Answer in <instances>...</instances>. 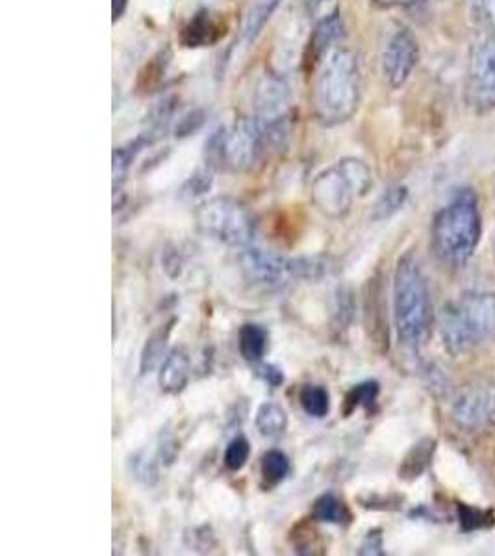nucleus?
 Masks as SVG:
<instances>
[{
  "label": "nucleus",
  "instance_id": "f3484780",
  "mask_svg": "<svg viewBox=\"0 0 495 556\" xmlns=\"http://www.w3.org/2000/svg\"><path fill=\"white\" fill-rule=\"evenodd\" d=\"M267 340H269V336H267V330L264 327L254 325V323H245L240 329V336H238V345H240L243 361H248L253 366L264 361Z\"/></svg>",
  "mask_w": 495,
  "mask_h": 556
},
{
  "label": "nucleus",
  "instance_id": "bb28decb",
  "mask_svg": "<svg viewBox=\"0 0 495 556\" xmlns=\"http://www.w3.org/2000/svg\"><path fill=\"white\" fill-rule=\"evenodd\" d=\"M432 445H434V443L429 442V440L418 443V445L410 451V455L403 462V468L399 469V477H403V479H416V477H419V473L426 469L427 462L431 458Z\"/></svg>",
  "mask_w": 495,
  "mask_h": 556
},
{
  "label": "nucleus",
  "instance_id": "7c9ffc66",
  "mask_svg": "<svg viewBox=\"0 0 495 556\" xmlns=\"http://www.w3.org/2000/svg\"><path fill=\"white\" fill-rule=\"evenodd\" d=\"M460 521L466 531H477V529H483V527L494 523V516L483 513V510H477V508L460 506Z\"/></svg>",
  "mask_w": 495,
  "mask_h": 556
},
{
  "label": "nucleus",
  "instance_id": "4468645a",
  "mask_svg": "<svg viewBox=\"0 0 495 556\" xmlns=\"http://www.w3.org/2000/svg\"><path fill=\"white\" fill-rule=\"evenodd\" d=\"M190 356L182 349H175L160 364L158 386L167 395H177L190 382Z\"/></svg>",
  "mask_w": 495,
  "mask_h": 556
},
{
  "label": "nucleus",
  "instance_id": "4be33fe9",
  "mask_svg": "<svg viewBox=\"0 0 495 556\" xmlns=\"http://www.w3.org/2000/svg\"><path fill=\"white\" fill-rule=\"evenodd\" d=\"M299 403L303 406V410L312 417L329 416L330 412V395L327 388L319 384H306L301 388L299 392Z\"/></svg>",
  "mask_w": 495,
  "mask_h": 556
},
{
  "label": "nucleus",
  "instance_id": "c9c22d12",
  "mask_svg": "<svg viewBox=\"0 0 495 556\" xmlns=\"http://www.w3.org/2000/svg\"><path fill=\"white\" fill-rule=\"evenodd\" d=\"M204 115L201 112H191L185 115L177 127V138H188L193 132H198L203 127Z\"/></svg>",
  "mask_w": 495,
  "mask_h": 556
},
{
  "label": "nucleus",
  "instance_id": "6ab92c4d",
  "mask_svg": "<svg viewBox=\"0 0 495 556\" xmlns=\"http://www.w3.org/2000/svg\"><path fill=\"white\" fill-rule=\"evenodd\" d=\"M173 325H175V319L164 325V327H160L158 330H154L153 334L147 338L145 345L141 349V375L153 371L154 367L164 362L165 345H167V340H169V334H172Z\"/></svg>",
  "mask_w": 495,
  "mask_h": 556
},
{
  "label": "nucleus",
  "instance_id": "aec40b11",
  "mask_svg": "<svg viewBox=\"0 0 495 556\" xmlns=\"http://www.w3.org/2000/svg\"><path fill=\"white\" fill-rule=\"evenodd\" d=\"M312 518L319 523L345 525L351 521L350 508L334 493H323L312 505Z\"/></svg>",
  "mask_w": 495,
  "mask_h": 556
},
{
  "label": "nucleus",
  "instance_id": "f03ea898",
  "mask_svg": "<svg viewBox=\"0 0 495 556\" xmlns=\"http://www.w3.org/2000/svg\"><path fill=\"white\" fill-rule=\"evenodd\" d=\"M481 235L483 222L479 201L473 191L464 190L434 215L431 228L432 251L445 266L462 267L475 253Z\"/></svg>",
  "mask_w": 495,
  "mask_h": 556
},
{
  "label": "nucleus",
  "instance_id": "dca6fc26",
  "mask_svg": "<svg viewBox=\"0 0 495 556\" xmlns=\"http://www.w3.org/2000/svg\"><path fill=\"white\" fill-rule=\"evenodd\" d=\"M279 4L280 0H253V4L249 7L248 15L243 20L242 36H240L245 47L253 45L256 38L261 36L264 26L269 23Z\"/></svg>",
  "mask_w": 495,
  "mask_h": 556
},
{
  "label": "nucleus",
  "instance_id": "473e14b6",
  "mask_svg": "<svg viewBox=\"0 0 495 556\" xmlns=\"http://www.w3.org/2000/svg\"><path fill=\"white\" fill-rule=\"evenodd\" d=\"M254 374L258 379L264 380L266 384L271 388H279L284 382V374L280 367L274 366V364H266V362H258L254 364Z\"/></svg>",
  "mask_w": 495,
  "mask_h": 556
},
{
  "label": "nucleus",
  "instance_id": "c85d7f7f",
  "mask_svg": "<svg viewBox=\"0 0 495 556\" xmlns=\"http://www.w3.org/2000/svg\"><path fill=\"white\" fill-rule=\"evenodd\" d=\"M249 456H251V443H249L248 438L245 437H236L232 442L227 445V451H225V466L230 469V471H242L245 468V464L249 462Z\"/></svg>",
  "mask_w": 495,
  "mask_h": 556
},
{
  "label": "nucleus",
  "instance_id": "6e6552de",
  "mask_svg": "<svg viewBox=\"0 0 495 556\" xmlns=\"http://www.w3.org/2000/svg\"><path fill=\"white\" fill-rule=\"evenodd\" d=\"M216 156L221 169L236 173L253 172L266 154V136L254 117H240L230 127L214 130Z\"/></svg>",
  "mask_w": 495,
  "mask_h": 556
},
{
  "label": "nucleus",
  "instance_id": "72a5a7b5",
  "mask_svg": "<svg viewBox=\"0 0 495 556\" xmlns=\"http://www.w3.org/2000/svg\"><path fill=\"white\" fill-rule=\"evenodd\" d=\"M479 23L495 28V0H470Z\"/></svg>",
  "mask_w": 495,
  "mask_h": 556
},
{
  "label": "nucleus",
  "instance_id": "5701e85b",
  "mask_svg": "<svg viewBox=\"0 0 495 556\" xmlns=\"http://www.w3.org/2000/svg\"><path fill=\"white\" fill-rule=\"evenodd\" d=\"M128 471L134 481L147 488H153L160 479L158 462L147 455L145 451H138L128 458Z\"/></svg>",
  "mask_w": 495,
  "mask_h": 556
},
{
  "label": "nucleus",
  "instance_id": "f257e3e1",
  "mask_svg": "<svg viewBox=\"0 0 495 556\" xmlns=\"http://www.w3.org/2000/svg\"><path fill=\"white\" fill-rule=\"evenodd\" d=\"M363 99V71L355 52L338 47L319 62L312 86V110L323 127L343 125Z\"/></svg>",
  "mask_w": 495,
  "mask_h": 556
},
{
  "label": "nucleus",
  "instance_id": "e433bc0d",
  "mask_svg": "<svg viewBox=\"0 0 495 556\" xmlns=\"http://www.w3.org/2000/svg\"><path fill=\"white\" fill-rule=\"evenodd\" d=\"M358 555H384V551H382L381 531L368 532V536H366L363 545H360Z\"/></svg>",
  "mask_w": 495,
  "mask_h": 556
},
{
  "label": "nucleus",
  "instance_id": "0eeeda50",
  "mask_svg": "<svg viewBox=\"0 0 495 556\" xmlns=\"http://www.w3.org/2000/svg\"><path fill=\"white\" fill-rule=\"evenodd\" d=\"M253 104V117L266 136L269 151H284L290 141L292 119V96L287 80L277 73L262 76L254 89Z\"/></svg>",
  "mask_w": 495,
  "mask_h": 556
},
{
  "label": "nucleus",
  "instance_id": "412c9836",
  "mask_svg": "<svg viewBox=\"0 0 495 556\" xmlns=\"http://www.w3.org/2000/svg\"><path fill=\"white\" fill-rule=\"evenodd\" d=\"M332 267H330L329 256H299L290 258V275L297 280L306 282H318L321 278L329 277Z\"/></svg>",
  "mask_w": 495,
  "mask_h": 556
},
{
  "label": "nucleus",
  "instance_id": "423d86ee",
  "mask_svg": "<svg viewBox=\"0 0 495 556\" xmlns=\"http://www.w3.org/2000/svg\"><path fill=\"white\" fill-rule=\"evenodd\" d=\"M195 225L201 235L236 249L253 245L256 236L253 212L232 197H214L199 204Z\"/></svg>",
  "mask_w": 495,
  "mask_h": 556
},
{
  "label": "nucleus",
  "instance_id": "c756f323",
  "mask_svg": "<svg viewBox=\"0 0 495 556\" xmlns=\"http://www.w3.org/2000/svg\"><path fill=\"white\" fill-rule=\"evenodd\" d=\"M353 295L347 288H338L334 295V325L337 329H347L351 319H353Z\"/></svg>",
  "mask_w": 495,
  "mask_h": 556
},
{
  "label": "nucleus",
  "instance_id": "2f4dec72",
  "mask_svg": "<svg viewBox=\"0 0 495 556\" xmlns=\"http://www.w3.org/2000/svg\"><path fill=\"white\" fill-rule=\"evenodd\" d=\"M158 456L160 462L164 466H172L173 462L177 460L178 456V442L177 438L169 430H162L160 434L158 443Z\"/></svg>",
  "mask_w": 495,
  "mask_h": 556
},
{
  "label": "nucleus",
  "instance_id": "ea45409f",
  "mask_svg": "<svg viewBox=\"0 0 495 556\" xmlns=\"http://www.w3.org/2000/svg\"><path fill=\"white\" fill-rule=\"evenodd\" d=\"M128 0H112V15H114V23L122 20L123 13L127 12Z\"/></svg>",
  "mask_w": 495,
  "mask_h": 556
},
{
  "label": "nucleus",
  "instance_id": "a878e982",
  "mask_svg": "<svg viewBox=\"0 0 495 556\" xmlns=\"http://www.w3.org/2000/svg\"><path fill=\"white\" fill-rule=\"evenodd\" d=\"M379 392H381V388H379V382H375V380H368V382L355 386V388L345 395V414L350 416L351 412L356 410V408L371 410L375 403H377Z\"/></svg>",
  "mask_w": 495,
  "mask_h": 556
},
{
  "label": "nucleus",
  "instance_id": "f704fd0d",
  "mask_svg": "<svg viewBox=\"0 0 495 556\" xmlns=\"http://www.w3.org/2000/svg\"><path fill=\"white\" fill-rule=\"evenodd\" d=\"M162 266H164L167 277L178 278L185 271V258H182V254L178 253L177 249H169L164 253Z\"/></svg>",
  "mask_w": 495,
  "mask_h": 556
},
{
  "label": "nucleus",
  "instance_id": "a19ab883",
  "mask_svg": "<svg viewBox=\"0 0 495 556\" xmlns=\"http://www.w3.org/2000/svg\"><path fill=\"white\" fill-rule=\"evenodd\" d=\"M316 2H327V0H316Z\"/></svg>",
  "mask_w": 495,
  "mask_h": 556
},
{
  "label": "nucleus",
  "instance_id": "7ed1b4c3",
  "mask_svg": "<svg viewBox=\"0 0 495 556\" xmlns=\"http://www.w3.org/2000/svg\"><path fill=\"white\" fill-rule=\"evenodd\" d=\"M394 319L401 345L407 349L416 351L431 334V291L414 254H405L395 267Z\"/></svg>",
  "mask_w": 495,
  "mask_h": 556
},
{
  "label": "nucleus",
  "instance_id": "2eb2a0df",
  "mask_svg": "<svg viewBox=\"0 0 495 556\" xmlns=\"http://www.w3.org/2000/svg\"><path fill=\"white\" fill-rule=\"evenodd\" d=\"M343 20L340 13L332 12L319 21L310 38V62H321L330 51H334V45L343 38Z\"/></svg>",
  "mask_w": 495,
  "mask_h": 556
},
{
  "label": "nucleus",
  "instance_id": "4c0bfd02",
  "mask_svg": "<svg viewBox=\"0 0 495 556\" xmlns=\"http://www.w3.org/2000/svg\"><path fill=\"white\" fill-rule=\"evenodd\" d=\"M186 536L193 538V542H191V549L203 551V544L208 545V549H212L214 545H216V540H214V534L210 531L208 527H199V529H193V534H186Z\"/></svg>",
  "mask_w": 495,
  "mask_h": 556
},
{
  "label": "nucleus",
  "instance_id": "20e7f679",
  "mask_svg": "<svg viewBox=\"0 0 495 556\" xmlns=\"http://www.w3.org/2000/svg\"><path fill=\"white\" fill-rule=\"evenodd\" d=\"M440 336L452 356H466L495 340V293L473 291L444 306Z\"/></svg>",
  "mask_w": 495,
  "mask_h": 556
},
{
  "label": "nucleus",
  "instance_id": "a211bd4d",
  "mask_svg": "<svg viewBox=\"0 0 495 556\" xmlns=\"http://www.w3.org/2000/svg\"><path fill=\"white\" fill-rule=\"evenodd\" d=\"M288 414L282 406L277 403H262L256 410L254 425L264 438H280L288 430Z\"/></svg>",
  "mask_w": 495,
  "mask_h": 556
},
{
  "label": "nucleus",
  "instance_id": "b1692460",
  "mask_svg": "<svg viewBox=\"0 0 495 556\" xmlns=\"http://www.w3.org/2000/svg\"><path fill=\"white\" fill-rule=\"evenodd\" d=\"M290 458L280 450H269L262 456V477L269 486H277L290 473Z\"/></svg>",
  "mask_w": 495,
  "mask_h": 556
},
{
  "label": "nucleus",
  "instance_id": "cd10ccee",
  "mask_svg": "<svg viewBox=\"0 0 495 556\" xmlns=\"http://www.w3.org/2000/svg\"><path fill=\"white\" fill-rule=\"evenodd\" d=\"M212 186H214L212 169L206 167V172L193 173V175L182 184V188L178 191V197H180L182 201H195V199H201V197L206 195V193L212 190Z\"/></svg>",
  "mask_w": 495,
  "mask_h": 556
},
{
  "label": "nucleus",
  "instance_id": "f8f14e48",
  "mask_svg": "<svg viewBox=\"0 0 495 556\" xmlns=\"http://www.w3.org/2000/svg\"><path fill=\"white\" fill-rule=\"evenodd\" d=\"M419 62L418 39L408 28H401L388 39L382 52V76L390 88L405 86Z\"/></svg>",
  "mask_w": 495,
  "mask_h": 556
},
{
  "label": "nucleus",
  "instance_id": "58836bf2",
  "mask_svg": "<svg viewBox=\"0 0 495 556\" xmlns=\"http://www.w3.org/2000/svg\"><path fill=\"white\" fill-rule=\"evenodd\" d=\"M373 2L381 8H408L416 7L421 0H373Z\"/></svg>",
  "mask_w": 495,
  "mask_h": 556
},
{
  "label": "nucleus",
  "instance_id": "9d476101",
  "mask_svg": "<svg viewBox=\"0 0 495 556\" xmlns=\"http://www.w3.org/2000/svg\"><path fill=\"white\" fill-rule=\"evenodd\" d=\"M452 419L468 434H481L495 427V384L492 380L475 379L460 386L453 397Z\"/></svg>",
  "mask_w": 495,
  "mask_h": 556
},
{
  "label": "nucleus",
  "instance_id": "1a4fd4ad",
  "mask_svg": "<svg viewBox=\"0 0 495 556\" xmlns=\"http://www.w3.org/2000/svg\"><path fill=\"white\" fill-rule=\"evenodd\" d=\"M466 102L475 114L495 108V30H483L471 45Z\"/></svg>",
  "mask_w": 495,
  "mask_h": 556
},
{
  "label": "nucleus",
  "instance_id": "39448f33",
  "mask_svg": "<svg viewBox=\"0 0 495 556\" xmlns=\"http://www.w3.org/2000/svg\"><path fill=\"white\" fill-rule=\"evenodd\" d=\"M373 188V173L358 159H343L314 178L310 199L314 206L330 219L350 214L358 197Z\"/></svg>",
  "mask_w": 495,
  "mask_h": 556
},
{
  "label": "nucleus",
  "instance_id": "ddd939ff",
  "mask_svg": "<svg viewBox=\"0 0 495 556\" xmlns=\"http://www.w3.org/2000/svg\"><path fill=\"white\" fill-rule=\"evenodd\" d=\"M223 34H225V26L221 21L208 10H201L186 23L180 33V41L188 49H198V47L216 43Z\"/></svg>",
  "mask_w": 495,
  "mask_h": 556
},
{
  "label": "nucleus",
  "instance_id": "9b49d317",
  "mask_svg": "<svg viewBox=\"0 0 495 556\" xmlns=\"http://www.w3.org/2000/svg\"><path fill=\"white\" fill-rule=\"evenodd\" d=\"M240 269L249 285L262 291H279L292 280L290 260L249 245L240 256Z\"/></svg>",
  "mask_w": 495,
  "mask_h": 556
},
{
  "label": "nucleus",
  "instance_id": "393cba45",
  "mask_svg": "<svg viewBox=\"0 0 495 556\" xmlns=\"http://www.w3.org/2000/svg\"><path fill=\"white\" fill-rule=\"evenodd\" d=\"M408 190L405 186H394L382 193L381 199L377 201L373 208L375 222H386L394 217L405 203H407Z\"/></svg>",
  "mask_w": 495,
  "mask_h": 556
}]
</instances>
